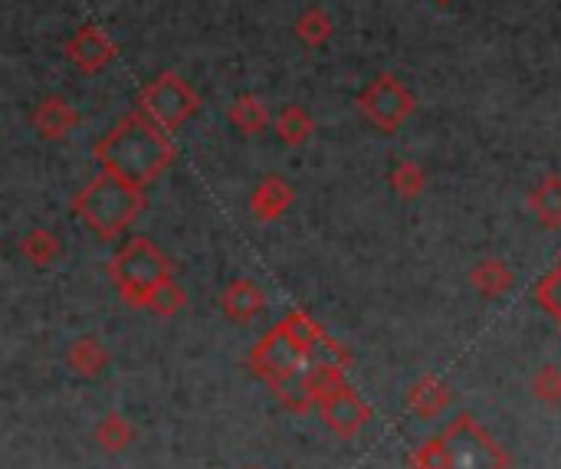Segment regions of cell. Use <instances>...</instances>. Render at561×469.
I'll list each match as a JSON object with an SVG mask.
<instances>
[{
	"label": "cell",
	"instance_id": "6da1fadb",
	"mask_svg": "<svg viewBox=\"0 0 561 469\" xmlns=\"http://www.w3.org/2000/svg\"><path fill=\"white\" fill-rule=\"evenodd\" d=\"M250 365L279 394L283 404L302 414V411H312V401L306 391L312 371L319 365L345 368V352L306 312H289L250 352Z\"/></svg>",
	"mask_w": 561,
	"mask_h": 469
},
{
	"label": "cell",
	"instance_id": "7a4b0ae2",
	"mask_svg": "<svg viewBox=\"0 0 561 469\" xmlns=\"http://www.w3.org/2000/svg\"><path fill=\"white\" fill-rule=\"evenodd\" d=\"M95 161L102 164V171L145 191L174 161V145L164 128H158L151 118L138 112V115H125L95 145Z\"/></svg>",
	"mask_w": 561,
	"mask_h": 469
},
{
	"label": "cell",
	"instance_id": "3957f363",
	"mask_svg": "<svg viewBox=\"0 0 561 469\" xmlns=\"http://www.w3.org/2000/svg\"><path fill=\"white\" fill-rule=\"evenodd\" d=\"M72 207H76V217H79L95 237L108 240V237H118V233H125V230L131 227V220H135V217L141 214V207H145V197H141L138 187H131V184H125L122 178L102 171L95 181H89V184L76 194Z\"/></svg>",
	"mask_w": 561,
	"mask_h": 469
},
{
	"label": "cell",
	"instance_id": "277c9868",
	"mask_svg": "<svg viewBox=\"0 0 561 469\" xmlns=\"http://www.w3.org/2000/svg\"><path fill=\"white\" fill-rule=\"evenodd\" d=\"M112 279L128 306L145 309L151 293L171 283V266L148 237H131L112 260Z\"/></svg>",
	"mask_w": 561,
	"mask_h": 469
},
{
	"label": "cell",
	"instance_id": "5b68a950",
	"mask_svg": "<svg viewBox=\"0 0 561 469\" xmlns=\"http://www.w3.org/2000/svg\"><path fill=\"white\" fill-rule=\"evenodd\" d=\"M447 450V469H506L503 447L473 417H457L440 437Z\"/></svg>",
	"mask_w": 561,
	"mask_h": 469
},
{
	"label": "cell",
	"instance_id": "8992f818",
	"mask_svg": "<svg viewBox=\"0 0 561 469\" xmlns=\"http://www.w3.org/2000/svg\"><path fill=\"white\" fill-rule=\"evenodd\" d=\"M138 108H141V115L151 118L158 128L174 131V128H181V125L197 112V95H194V89H191L181 76L161 72L158 79H151V82L141 89Z\"/></svg>",
	"mask_w": 561,
	"mask_h": 469
},
{
	"label": "cell",
	"instance_id": "52a82bcc",
	"mask_svg": "<svg viewBox=\"0 0 561 469\" xmlns=\"http://www.w3.org/2000/svg\"><path fill=\"white\" fill-rule=\"evenodd\" d=\"M362 112L368 122H375L381 131H394L411 112H414V95L394 79V76H378L358 99Z\"/></svg>",
	"mask_w": 561,
	"mask_h": 469
},
{
	"label": "cell",
	"instance_id": "ba28073f",
	"mask_svg": "<svg viewBox=\"0 0 561 469\" xmlns=\"http://www.w3.org/2000/svg\"><path fill=\"white\" fill-rule=\"evenodd\" d=\"M319 414H322V421L342 437V441H352L365 424H368V417H371V411H368V404L355 394V388L352 385H335L322 401H319V408H316Z\"/></svg>",
	"mask_w": 561,
	"mask_h": 469
},
{
	"label": "cell",
	"instance_id": "9c48e42d",
	"mask_svg": "<svg viewBox=\"0 0 561 469\" xmlns=\"http://www.w3.org/2000/svg\"><path fill=\"white\" fill-rule=\"evenodd\" d=\"M66 56L72 66H79L82 72H102L112 59H115V43L108 39V33H102L99 26H82L69 43H66Z\"/></svg>",
	"mask_w": 561,
	"mask_h": 469
},
{
	"label": "cell",
	"instance_id": "30bf717a",
	"mask_svg": "<svg viewBox=\"0 0 561 469\" xmlns=\"http://www.w3.org/2000/svg\"><path fill=\"white\" fill-rule=\"evenodd\" d=\"M266 306V296L263 289L253 283V279H237L224 289V312L230 322H253Z\"/></svg>",
	"mask_w": 561,
	"mask_h": 469
},
{
	"label": "cell",
	"instance_id": "8fae6325",
	"mask_svg": "<svg viewBox=\"0 0 561 469\" xmlns=\"http://www.w3.org/2000/svg\"><path fill=\"white\" fill-rule=\"evenodd\" d=\"M289 204H293V191H289V184L279 181V178L260 181L256 191H253V197H250V207H253V214H256L260 220H276V217H283V214L289 210Z\"/></svg>",
	"mask_w": 561,
	"mask_h": 469
},
{
	"label": "cell",
	"instance_id": "7c38bea8",
	"mask_svg": "<svg viewBox=\"0 0 561 469\" xmlns=\"http://www.w3.org/2000/svg\"><path fill=\"white\" fill-rule=\"evenodd\" d=\"M76 122L79 115L62 99H43L33 112V125L43 138H66Z\"/></svg>",
	"mask_w": 561,
	"mask_h": 469
},
{
	"label": "cell",
	"instance_id": "4fadbf2b",
	"mask_svg": "<svg viewBox=\"0 0 561 469\" xmlns=\"http://www.w3.org/2000/svg\"><path fill=\"white\" fill-rule=\"evenodd\" d=\"M529 207H533V214L546 224V227H552V230H559L561 227V178H546L533 194H529Z\"/></svg>",
	"mask_w": 561,
	"mask_h": 469
},
{
	"label": "cell",
	"instance_id": "5bb4252c",
	"mask_svg": "<svg viewBox=\"0 0 561 469\" xmlns=\"http://www.w3.org/2000/svg\"><path fill=\"white\" fill-rule=\"evenodd\" d=\"M227 118L243 131V135H256L270 125V112L266 105L256 99V95H240L230 108H227Z\"/></svg>",
	"mask_w": 561,
	"mask_h": 469
},
{
	"label": "cell",
	"instance_id": "9a60e30c",
	"mask_svg": "<svg viewBox=\"0 0 561 469\" xmlns=\"http://www.w3.org/2000/svg\"><path fill=\"white\" fill-rule=\"evenodd\" d=\"M473 286L483 293V296H503L513 289V273L503 260H483L473 273H470Z\"/></svg>",
	"mask_w": 561,
	"mask_h": 469
},
{
	"label": "cell",
	"instance_id": "2e32d148",
	"mask_svg": "<svg viewBox=\"0 0 561 469\" xmlns=\"http://www.w3.org/2000/svg\"><path fill=\"white\" fill-rule=\"evenodd\" d=\"M276 135L286 141V145H302L309 135H312V118L306 108L299 105H286L279 115H276Z\"/></svg>",
	"mask_w": 561,
	"mask_h": 469
},
{
	"label": "cell",
	"instance_id": "e0dca14e",
	"mask_svg": "<svg viewBox=\"0 0 561 469\" xmlns=\"http://www.w3.org/2000/svg\"><path fill=\"white\" fill-rule=\"evenodd\" d=\"M447 401H450L447 388H444L440 381H434V378L421 381V385L414 388V394H411V408H414L421 417H434V414H440V408H447Z\"/></svg>",
	"mask_w": 561,
	"mask_h": 469
},
{
	"label": "cell",
	"instance_id": "ac0fdd59",
	"mask_svg": "<svg viewBox=\"0 0 561 469\" xmlns=\"http://www.w3.org/2000/svg\"><path fill=\"white\" fill-rule=\"evenodd\" d=\"M20 250H23V256H26L33 266H49V263L56 260V253H59V243H56V237L46 233V230H30V233L23 237Z\"/></svg>",
	"mask_w": 561,
	"mask_h": 469
},
{
	"label": "cell",
	"instance_id": "d6986e66",
	"mask_svg": "<svg viewBox=\"0 0 561 469\" xmlns=\"http://www.w3.org/2000/svg\"><path fill=\"white\" fill-rule=\"evenodd\" d=\"M108 362V355L99 348V342H92V339H82V342H76L72 345V352H69V365L79 371V375H85V378H92V375H99V368Z\"/></svg>",
	"mask_w": 561,
	"mask_h": 469
},
{
	"label": "cell",
	"instance_id": "ffe728a7",
	"mask_svg": "<svg viewBox=\"0 0 561 469\" xmlns=\"http://www.w3.org/2000/svg\"><path fill=\"white\" fill-rule=\"evenodd\" d=\"M296 33L306 46H322L332 36V20L322 10H306L296 23Z\"/></svg>",
	"mask_w": 561,
	"mask_h": 469
},
{
	"label": "cell",
	"instance_id": "44dd1931",
	"mask_svg": "<svg viewBox=\"0 0 561 469\" xmlns=\"http://www.w3.org/2000/svg\"><path fill=\"white\" fill-rule=\"evenodd\" d=\"M184 306V293L174 286V279L171 283H164V286H158L154 293H151V299H148V312L151 316H161V319H168V316H174L178 309Z\"/></svg>",
	"mask_w": 561,
	"mask_h": 469
},
{
	"label": "cell",
	"instance_id": "7402d4cb",
	"mask_svg": "<svg viewBox=\"0 0 561 469\" xmlns=\"http://www.w3.org/2000/svg\"><path fill=\"white\" fill-rule=\"evenodd\" d=\"M424 171L414 164V161H401L394 171H391V184H394V191L398 194H404V197H414V194H421L424 191Z\"/></svg>",
	"mask_w": 561,
	"mask_h": 469
},
{
	"label": "cell",
	"instance_id": "603a6c76",
	"mask_svg": "<svg viewBox=\"0 0 561 469\" xmlns=\"http://www.w3.org/2000/svg\"><path fill=\"white\" fill-rule=\"evenodd\" d=\"M536 299H539V306H542L549 316H556V319L561 322V266L539 283Z\"/></svg>",
	"mask_w": 561,
	"mask_h": 469
},
{
	"label": "cell",
	"instance_id": "cb8c5ba5",
	"mask_svg": "<svg viewBox=\"0 0 561 469\" xmlns=\"http://www.w3.org/2000/svg\"><path fill=\"white\" fill-rule=\"evenodd\" d=\"M128 437H131V431L125 427V421L122 417H105L102 424H99V444L105 447V450H122L125 444H128Z\"/></svg>",
	"mask_w": 561,
	"mask_h": 469
},
{
	"label": "cell",
	"instance_id": "d4e9b609",
	"mask_svg": "<svg viewBox=\"0 0 561 469\" xmlns=\"http://www.w3.org/2000/svg\"><path fill=\"white\" fill-rule=\"evenodd\" d=\"M414 469H447V450H444V441H427L424 447L414 450L411 457Z\"/></svg>",
	"mask_w": 561,
	"mask_h": 469
},
{
	"label": "cell",
	"instance_id": "484cf974",
	"mask_svg": "<svg viewBox=\"0 0 561 469\" xmlns=\"http://www.w3.org/2000/svg\"><path fill=\"white\" fill-rule=\"evenodd\" d=\"M536 394L546 401H559L561 398V371L559 368H542V375L536 378Z\"/></svg>",
	"mask_w": 561,
	"mask_h": 469
},
{
	"label": "cell",
	"instance_id": "4316f807",
	"mask_svg": "<svg viewBox=\"0 0 561 469\" xmlns=\"http://www.w3.org/2000/svg\"><path fill=\"white\" fill-rule=\"evenodd\" d=\"M440 3H447V0H440Z\"/></svg>",
	"mask_w": 561,
	"mask_h": 469
}]
</instances>
